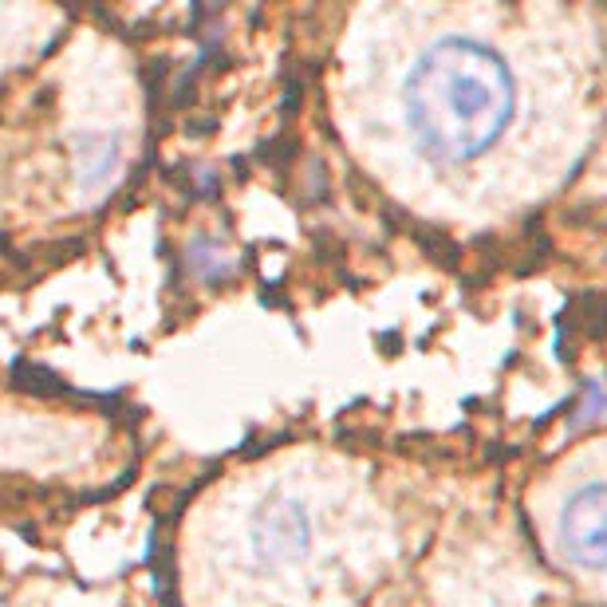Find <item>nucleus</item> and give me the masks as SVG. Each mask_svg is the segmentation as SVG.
Segmentation results:
<instances>
[{"mask_svg": "<svg viewBox=\"0 0 607 607\" xmlns=\"http://www.w3.org/2000/svg\"><path fill=\"white\" fill-rule=\"evenodd\" d=\"M517 107L513 71L481 40L446 36L426 48L407 79V122L418 147L446 162L486 155Z\"/></svg>", "mask_w": 607, "mask_h": 607, "instance_id": "nucleus-1", "label": "nucleus"}, {"mask_svg": "<svg viewBox=\"0 0 607 607\" xmlns=\"http://www.w3.org/2000/svg\"><path fill=\"white\" fill-rule=\"evenodd\" d=\"M312 540V520L296 501H277L252 517L249 529V548L257 553V560L265 564H292L308 553Z\"/></svg>", "mask_w": 607, "mask_h": 607, "instance_id": "nucleus-3", "label": "nucleus"}, {"mask_svg": "<svg viewBox=\"0 0 607 607\" xmlns=\"http://www.w3.org/2000/svg\"><path fill=\"white\" fill-rule=\"evenodd\" d=\"M111 170H115V142L111 139L87 142V150H83V186L103 182Z\"/></svg>", "mask_w": 607, "mask_h": 607, "instance_id": "nucleus-4", "label": "nucleus"}, {"mask_svg": "<svg viewBox=\"0 0 607 607\" xmlns=\"http://www.w3.org/2000/svg\"><path fill=\"white\" fill-rule=\"evenodd\" d=\"M564 553L584 568H607V486H584L560 513Z\"/></svg>", "mask_w": 607, "mask_h": 607, "instance_id": "nucleus-2", "label": "nucleus"}]
</instances>
